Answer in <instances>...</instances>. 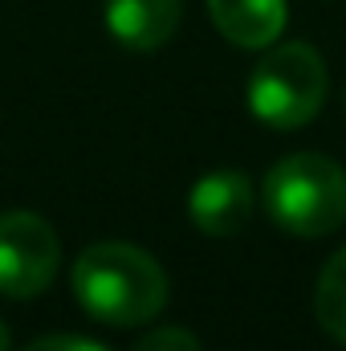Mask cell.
Here are the masks:
<instances>
[{
    "label": "cell",
    "mask_w": 346,
    "mask_h": 351,
    "mask_svg": "<svg viewBox=\"0 0 346 351\" xmlns=\"http://www.w3.org/2000/svg\"><path fill=\"white\" fill-rule=\"evenodd\" d=\"M131 351H200V339L183 327H159V331H147Z\"/></svg>",
    "instance_id": "9"
},
{
    "label": "cell",
    "mask_w": 346,
    "mask_h": 351,
    "mask_svg": "<svg viewBox=\"0 0 346 351\" xmlns=\"http://www.w3.org/2000/svg\"><path fill=\"white\" fill-rule=\"evenodd\" d=\"M62 265L57 233L37 213H0V294L33 298L41 294Z\"/></svg>",
    "instance_id": "4"
},
{
    "label": "cell",
    "mask_w": 346,
    "mask_h": 351,
    "mask_svg": "<svg viewBox=\"0 0 346 351\" xmlns=\"http://www.w3.org/2000/svg\"><path fill=\"white\" fill-rule=\"evenodd\" d=\"M314 315L322 331L346 348V245L322 265L318 286H314Z\"/></svg>",
    "instance_id": "8"
},
{
    "label": "cell",
    "mask_w": 346,
    "mask_h": 351,
    "mask_svg": "<svg viewBox=\"0 0 346 351\" xmlns=\"http://www.w3.org/2000/svg\"><path fill=\"white\" fill-rule=\"evenodd\" d=\"M253 204H257L253 180L241 168H216L200 176L187 192V217L208 237H237L253 221Z\"/></svg>",
    "instance_id": "5"
},
{
    "label": "cell",
    "mask_w": 346,
    "mask_h": 351,
    "mask_svg": "<svg viewBox=\"0 0 346 351\" xmlns=\"http://www.w3.org/2000/svg\"><path fill=\"white\" fill-rule=\"evenodd\" d=\"M25 351H106V348L86 339V335H41V339H33Z\"/></svg>",
    "instance_id": "10"
},
{
    "label": "cell",
    "mask_w": 346,
    "mask_h": 351,
    "mask_svg": "<svg viewBox=\"0 0 346 351\" xmlns=\"http://www.w3.org/2000/svg\"><path fill=\"white\" fill-rule=\"evenodd\" d=\"M261 200L285 233L326 237L346 221V172L330 156L293 152L269 168Z\"/></svg>",
    "instance_id": "2"
},
{
    "label": "cell",
    "mask_w": 346,
    "mask_h": 351,
    "mask_svg": "<svg viewBox=\"0 0 346 351\" xmlns=\"http://www.w3.org/2000/svg\"><path fill=\"white\" fill-rule=\"evenodd\" d=\"M74 298L90 319L110 327L151 323L168 302V274L147 250L127 241H98L78 254L70 269Z\"/></svg>",
    "instance_id": "1"
},
{
    "label": "cell",
    "mask_w": 346,
    "mask_h": 351,
    "mask_svg": "<svg viewBox=\"0 0 346 351\" xmlns=\"http://www.w3.org/2000/svg\"><path fill=\"white\" fill-rule=\"evenodd\" d=\"M208 12L241 49H265L285 29V0H208Z\"/></svg>",
    "instance_id": "7"
},
{
    "label": "cell",
    "mask_w": 346,
    "mask_h": 351,
    "mask_svg": "<svg viewBox=\"0 0 346 351\" xmlns=\"http://www.w3.org/2000/svg\"><path fill=\"white\" fill-rule=\"evenodd\" d=\"M326 102V62L306 41L269 45L249 78V110L277 131L306 127Z\"/></svg>",
    "instance_id": "3"
},
{
    "label": "cell",
    "mask_w": 346,
    "mask_h": 351,
    "mask_svg": "<svg viewBox=\"0 0 346 351\" xmlns=\"http://www.w3.org/2000/svg\"><path fill=\"white\" fill-rule=\"evenodd\" d=\"M0 351H8V327L0 323Z\"/></svg>",
    "instance_id": "11"
},
{
    "label": "cell",
    "mask_w": 346,
    "mask_h": 351,
    "mask_svg": "<svg viewBox=\"0 0 346 351\" xmlns=\"http://www.w3.org/2000/svg\"><path fill=\"white\" fill-rule=\"evenodd\" d=\"M106 29L114 33L118 45L151 53L159 45L172 41V33L179 29V12L183 0H106Z\"/></svg>",
    "instance_id": "6"
}]
</instances>
